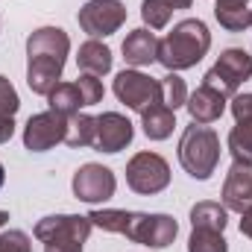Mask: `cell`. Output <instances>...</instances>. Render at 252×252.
I'll list each match as a JSON object with an SVG mask.
<instances>
[{"label": "cell", "instance_id": "836d02e7", "mask_svg": "<svg viewBox=\"0 0 252 252\" xmlns=\"http://www.w3.org/2000/svg\"><path fill=\"white\" fill-rule=\"evenodd\" d=\"M6 223H9V211H3V208H0V226H6Z\"/></svg>", "mask_w": 252, "mask_h": 252}, {"label": "cell", "instance_id": "44dd1931", "mask_svg": "<svg viewBox=\"0 0 252 252\" xmlns=\"http://www.w3.org/2000/svg\"><path fill=\"white\" fill-rule=\"evenodd\" d=\"M47 103L53 112H62V115H76L82 109V97H79V88L76 82H59L50 94H47Z\"/></svg>", "mask_w": 252, "mask_h": 252}, {"label": "cell", "instance_id": "83f0119b", "mask_svg": "<svg viewBox=\"0 0 252 252\" xmlns=\"http://www.w3.org/2000/svg\"><path fill=\"white\" fill-rule=\"evenodd\" d=\"M0 252H32V241L21 229H9L0 235Z\"/></svg>", "mask_w": 252, "mask_h": 252}, {"label": "cell", "instance_id": "5bb4252c", "mask_svg": "<svg viewBox=\"0 0 252 252\" xmlns=\"http://www.w3.org/2000/svg\"><path fill=\"white\" fill-rule=\"evenodd\" d=\"M185 109H188V115H190L193 124H202V126L214 124V121H220V115L226 112V97H223L220 91L208 88V85H199L193 94H188Z\"/></svg>", "mask_w": 252, "mask_h": 252}, {"label": "cell", "instance_id": "e575fe53", "mask_svg": "<svg viewBox=\"0 0 252 252\" xmlns=\"http://www.w3.org/2000/svg\"><path fill=\"white\" fill-rule=\"evenodd\" d=\"M3 182H6V170H3V164H0V188H3Z\"/></svg>", "mask_w": 252, "mask_h": 252}, {"label": "cell", "instance_id": "603a6c76", "mask_svg": "<svg viewBox=\"0 0 252 252\" xmlns=\"http://www.w3.org/2000/svg\"><path fill=\"white\" fill-rule=\"evenodd\" d=\"M188 252H229V244L223 238V232H211V229H193L188 241Z\"/></svg>", "mask_w": 252, "mask_h": 252}, {"label": "cell", "instance_id": "3957f363", "mask_svg": "<svg viewBox=\"0 0 252 252\" xmlns=\"http://www.w3.org/2000/svg\"><path fill=\"white\" fill-rule=\"evenodd\" d=\"M211 47V32L205 27V21L199 18H185L179 21L161 41H158V59L170 73L188 70L199 62Z\"/></svg>", "mask_w": 252, "mask_h": 252}, {"label": "cell", "instance_id": "1f68e13d", "mask_svg": "<svg viewBox=\"0 0 252 252\" xmlns=\"http://www.w3.org/2000/svg\"><path fill=\"white\" fill-rule=\"evenodd\" d=\"M241 235H247L252 241V208H247V211L241 214Z\"/></svg>", "mask_w": 252, "mask_h": 252}, {"label": "cell", "instance_id": "ac0fdd59", "mask_svg": "<svg viewBox=\"0 0 252 252\" xmlns=\"http://www.w3.org/2000/svg\"><path fill=\"white\" fill-rule=\"evenodd\" d=\"M214 15H217L220 27L229 32H244L252 24V9L238 0H214Z\"/></svg>", "mask_w": 252, "mask_h": 252}, {"label": "cell", "instance_id": "6da1fadb", "mask_svg": "<svg viewBox=\"0 0 252 252\" xmlns=\"http://www.w3.org/2000/svg\"><path fill=\"white\" fill-rule=\"evenodd\" d=\"M91 226L103 232L124 235L129 241L150 247V250H164L176 241L179 223L170 214H147V211H124V208H94L85 214Z\"/></svg>", "mask_w": 252, "mask_h": 252}, {"label": "cell", "instance_id": "f546056e", "mask_svg": "<svg viewBox=\"0 0 252 252\" xmlns=\"http://www.w3.org/2000/svg\"><path fill=\"white\" fill-rule=\"evenodd\" d=\"M15 135V118H3L0 121V144H6Z\"/></svg>", "mask_w": 252, "mask_h": 252}, {"label": "cell", "instance_id": "484cf974", "mask_svg": "<svg viewBox=\"0 0 252 252\" xmlns=\"http://www.w3.org/2000/svg\"><path fill=\"white\" fill-rule=\"evenodd\" d=\"M76 88H79V97H82V106H97L103 100V82L94 76V73H79L76 76Z\"/></svg>", "mask_w": 252, "mask_h": 252}, {"label": "cell", "instance_id": "2e32d148", "mask_svg": "<svg viewBox=\"0 0 252 252\" xmlns=\"http://www.w3.org/2000/svg\"><path fill=\"white\" fill-rule=\"evenodd\" d=\"M141 126H144V135L150 141H164L173 135V126H176V112L167 109L164 103H156L150 106L144 115H141Z\"/></svg>", "mask_w": 252, "mask_h": 252}, {"label": "cell", "instance_id": "d590c367", "mask_svg": "<svg viewBox=\"0 0 252 252\" xmlns=\"http://www.w3.org/2000/svg\"><path fill=\"white\" fill-rule=\"evenodd\" d=\"M238 3H250V0H238Z\"/></svg>", "mask_w": 252, "mask_h": 252}, {"label": "cell", "instance_id": "e0dca14e", "mask_svg": "<svg viewBox=\"0 0 252 252\" xmlns=\"http://www.w3.org/2000/svg\"><path fill=\"white\" fill-rule=\"evenodd\" d=\"M76 64H79L82 73L103 76V73L112 70V50H109L103 41L91 38V41H85V44L79 47V53H76Z\"/></svg>", "mask_w": 252, "mask_h": 252}, {"label": "cell", "instance_id": "7a4b0ae2", "mask_svg": "<svg viewBox=\"0 0 252 252\" xmlns=\"http://www.w3.org/2000/svg\"><path fill=\"white\" fill-rule=\"evenodd\" d=\"M67 53L70 38L59 27H38L27 38V85L32 94L47 97L59 85Z\"/></svg>", "mask_w": 252, "mask_h": 252}, {"label": "cell", "instance_id": "d6986e66", "mask_svg": "<svg viewBox=\"0 0 252 252\" xmlns=\"http://www.w3.org/2000/svg\"><path fill=\"white\" fill-rule=\"evenodd\" d=\"M229 223V208L211 199H202L190 208V226L193 229H211V232H223Z\"/></svg>", "mask_w": 252, "mask_h": 252}, {"label": "cell", "instance_id": "7c38bea8", "mask_svg": "<svg viewBox=\"0 0 252 252\" xmlns=\"http://www.w3.org/2000/svg\"><path fill=\"white\" fill-rule=\"evenodd\" d=\"M223 205L238 214L252 208V161H232L223 182Z\"/></svg>", "mask_w": 252, "mask_h": 252}, {"label": "cell", "instance_id": "4dcf8cb0", "mask_svg": "<svg viewBox=\"0 0 252 252\" xmlns=\"http://www.w3.org/2000/svg\"><path fill=\"white\" fill-rule=\"evenodd\" d=\"M44 252H82V244H44Z\"/></svg>", "mask_w": 252, "mask_h": 252}, {"label": "cell", "instance_id": "9c48e42d", "mask_svg": "<svg viewBox=\"0 0 252 252\" xmlns=\"http://www.w3.org/2000/svg\"><path fill=\"white\" fill-rule=\"evenodd\" d=\"M91 229V220L82 214H50L35 223V238L41 244H85Z\"/></svg>", "mask_w": 252, "mask_h": 252}, {"label": "cell", "instance_id": "52a82bcc", "mask_svg": "<svg viewBox=\"0 0 252 252\" xmlns=\"http://www.w3.org/2000/svg\"><path fill=\"white\" fill-rule=\"evenodd\" d=\"M115 94L132 112L144 115L150 106L161 103V82L141 73V70H121L115 76Z\"/></svg>", "mask_w": 252, "mask_h": 252}, {"label": "cell", "instance_id": "ffe728a7", "mask_svg": "<svg viewBox=\"0 0 252 252\" xmlns=\"http://www.w3.org/2000/svg\"><path fill=\"white\" fill-rule=\"evenodd\" d=\"M94 135H97V118L85 112L67 118V135H64L67 147H94Z\"/></svg>", "mask_w": 252, "mask_h": 252}, {"label": "cell", "instance_id": "4316f807", "mask_svg": "<svg viewBox=\"0 0 252 252\" xmlns=\"http://www.w3.org/2000/svg\"><path fill=\"white\" fill-rule=\"evenodd\" d=\"M18 109H21V97H18L15 85L0 73V121L3 118H15Z\"/></svg>", "mask_w": 252, "mask_h": 252}, {"label": "cell", "instance_id": "277c9868", "mask_svg": "<svg viewBox=\"0 0 252 252\" xmlns=\"http://www.w3.org/2000/svg\"><path fill=\"white\" fill-rule=\"evenodd\" d=\"M179 161L190 179H211V173L220 164V135L202 124L188 126L179 141Z\"/></svg>", "mask_w": 252, "mask_h": 252}, {"label": "cell", "instance_id": "4fadbf2b", "mask_svg": "<svg viewBox=\"0 0 252 252\" xmlns=\"http://www.w3.org/2000/svg\"><path fill=\"white\" fill-rule=\"evenodd\" d=\"M135 129L121 112H103L97 118V135H94V150L100 153H121L124 147L132 144Z\"/></svg>", "mask_w": 252, "mask_h": 252}, {"label": "cell", "instance_id": "5b68a950", "mask_svg": "<svg viewBox=\"0 0 252 252\" xmlns=\"http://www.w3.org/2000/svg\"><path fill=\"white\" fill-rule=\"evenodd\" d=\"M252 79V56L244 47H229L220 53V59L211 64V70L202 76V85L220 91L226 100L238 94V88Z\"/></svg>", "mask_w": 252, "mask_h": 252}, {"label": "cell", "instance_id": "8d00e7d4", "mask_svg": "<svg viewBox=\"0 0 252 252\" xmlns=\"http://www.w3.org/2000/svg\"><path fill=\"white\" fill-rule=\"evenodd\" d=\"M250 27H252V24H250Z\"/></svg>", "mask_w": 252, "mask_h": 252}, {"label": "cell", "instance_id": "7402d4cb", "mask_svg": "<svg viewBox=\"0 0 252 252\" xmlns=\"http://www.w3.org/2000/svg\"><path fill=\"white\" fill-rule=\"evenodd\" d=\"M158 82H161V103H164L167 109L176 112L179 106L188 103V85H185V79H182L179 73H167V76H161Z\"/></svg>", "mask_w": 252, "mask_h": 252}, {"label": "cell", "instance_id": "30bf717a", "mask_svg": "<svg viewBox=\"0 0 252 252\" xmlns=\"http://www.w3.org/2000/svg\"><path fill=\"white\" fill-rule=\"evenodd\" d=\"M67 135V115L62 112H38L32 115L27 126H24V147L30 153H47L50 147H56L59 141H64Z\"/></svg>", "mask_w": 252, "mask_h": 252}, {"label": "cell", "instance_id": "9a60e30c", "mask_svg": "<svg viewBox=\"0 0 252 252\" xmlns=\"http://www.w3.org/2000/svg\"><path fill=\"white\" fill-rule=\"evenodd\" d=\"M124 59L132 64V67L153 64L158 59V38H156V32H150L147 27L132 30L124 41Z\"/></svg>", "mask_w": 252, "mask_h": 252}, {"label": "cell", "instance_id": "d6a6232c", "mask_svg": "<svg viewBox=\"0 0 252 252\" xmlns=\"http://www.w3.org/2000/svg\"><path fill=\"white\" fill-rule=\"evenodd\" d=\"M167 3H170V6H173V12H176V9H190V3H193V0H167Z\"/></svg>", "mask_w": 252, "mask_h": 252}, {"label": "cell", "instance_id": "ba28073f", "mask_svg": "<svg viewBox=\"0 0 252 252\" xmlns=\"http://www.w3.org/2000/svg\"><path fill=\"white\" fill-rule=\"evenodd\" d=\"M82 32H88L91 38H103L112 35L124 27L126 21V6L121 0H88L79 15H76Z\"/></svg>", "mask_w": 252, "mask_h": 252}, {"label": "cell", "instance_id": "d4e9b609", "mask_svg": "<svg viewBox=\"0 0 252 252\" xmlns=\"http://www.w3.org/2000/svg\"><path fill=\"white\" fill-rule=\"evenodd\" d=\"M229 150L238 161H252V124H235V129L229 132Z\"/></svg>", "mask_w": 252, "mask_h": 252}, {"label": "cell", "instance_id": "8fae6325", "mask_svg": "<svg viewBox=\"0 0 252 252\" xmlns=\"http://www.w3.org/2000/svg\"><path fill=\"white\" fill-rule=\"evenodd\" d=\"M70 185H73V196H76V199H82V202H88V205H97V202H106V199L115 196L118 179H115V173H112L109 167L88 161V164H82V167L73 173V182H70Z\"/></svg>", "mask_w": 252, "mask_h": 252}, {"label": "cell", "instance_id": "cb8c5ba5", "mask_svg": "<svg viewBox=\"0 0 252 252\" xmlns=\"http://www.w3.org/2000/svg\"><path fill=\"white\" fill-rule=\"evenodd\" d=\"M173 6L167 0H141V18L150 30H164L170 24Z\"/></svg>", "mask_w": 252, "mask_h": 252}, {"label": "cell", "instance_id": "f1b7e54d", "mask_svg": "<svg viewBox=\"0 0 252 252\" xmlns=\"http://www.w3.org/2000/svg\"><path fill=\"white\" fill-rule=\"evenodd\" d=\"M232 115H235V124H241V121L252 124V94H235L232 97Z\"/></svg>", "mask_w": 252, "mask_h": 252}, {"label": "cell", "instance_id": "8992f818", "mask_svg": "<svg viewBox=\"0 0 252 252\" xmlns=\"http://www.w3.org/2000/svg\"><path fill=\"white\" fill-rule=\"evenodd\" d=\"M126 185L144 196L161 193L170 185V164L158 153H135L126 164Z\"/></svg>", "mask_w": 252, "mask_h": 252}]
</instances>
